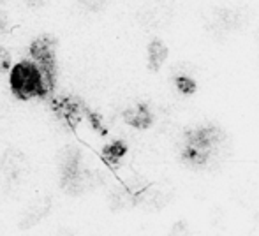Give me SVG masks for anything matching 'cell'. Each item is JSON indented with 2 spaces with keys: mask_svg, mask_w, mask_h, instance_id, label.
<instances>
[{
  "mask_svg": "<svg viewBox=\"0 0 259 236\" xmlns=\"http://www.w3.org/2000/svg\"><path fill=\"white\" fill-rule=\"evenodd\" d=\"M11 92L20 101L45 99L50 96L45 76L34 60H21L9 69Z\"/></svg>",
  "mask_w": 259,
  "mask_h": 236,
  "instance_id": "cell-1",
  "label": "cell"
},
{
  "mask_svg": "<svg viewBox=\"0 0 259 236\" xmlns=\"http://www.w3.org/2000/svg\"><path fill=\"white\" fill-rule=\"evenodd\" d=\"M254 20V11L247 6L211 7L206 13L205 28L217 41H224L229 34L245 28Z\"/></svg>",
  "mask_w": 259,
  "mask_h": 236,
  "instance_id": "cell-2",
  "label": "cell"
},
{
  "mask_svg": "<svg viewBox=\"0 0 259 236\" xmlns=\"http://www.w3.org/2000/svg\"><path fill=\"white\" fill-rule=\"evenodd\" d=\"M58 169H60V188L69 196H78L85 192L89 173L81 168V152L76 147H65L58 155Z\"/></svg>",
  "mask_w": 259,
  "mask_h": 236,
  "instance_id": "cell-3",
  "label": "cell"
},
{
  "mask_svg": "<svg viewBox=\"0 0 259 236\" xmlns=\"http://www.w3.org/2000/svg\"><path fill=\"white\" fill-rule=\"evenodd\" d=\"M57 37L50 34H42L32 41L30 50H28L32 60L37 64V67L41 69L42 76H45L50 93H53L55 86H57Z\"/></svg>",
  "mask_w": 259,
  "mask_h": 236,
  "instance_id": "cell-4",
  "label": "cell"
},
{
  "mask_svg": "<svg viewBox=\"0 0 259 236\" xmlns=\"http://www.w3.org/2000/svg\"><path fill=\"white\" fill-rule=\"evenodd\" d=\"M83 106H85V103L79 97H60V99L52 101L53 113L69 129H76L79 125L83 117Z\"/></svg>",
  "mask_w": 259,
  "mask_h": 236,
  "instance_id": "cell-5",
  "label": "cell"
},
{
  "mask_svg": "<svg viewBox=\"0 0 259 236\" xmlns=\"http://www.w3.org/2000/svg\"><path fill=\"white\" fill-rule=\"evenodd\" d=\"M52 198L50 196H42V198L34 199L32 203H28L27 208L20 213L18 219V229L27 231L32 229L34 226H37L41 220H45L48 217V213L52 212Z\"/></svg>",
  "mask_w": 259,
  "mask_h": 236,
  "instance_id": "cell-6",
  "label": "cell"
},
{
  "mask_svg": "<svg viewBox=\"0 0 259 236\" xmlns=\"http://www.w3.org/2000/svg\"><path fill=\"white\" fill-rule=\"evenodd\" d=\"M122 118L127 125L134 127L138 130H147L154 125L155 117H154V111L150 110L147 103H138L133 104V106L125 108L122 113Z\"/></svg>",
  "mask_w": 259,
  "mask_h": 236,
  "instance_id": "cell-7",
  "label": "cell"
},
{
  "mask_svg": "<svg viewBox=\"0 0 259 236\" xmlns=\"http://www.w3.org/2000/svg\"><path fill=\"white\" fill-rule=\"evenodd\" d=\"M167 46L162 39L155 37L148 42V48H147V64H148V69L152 72H159L160 67L164 65V62L167 60Z\"/></svg>",
  "mask_w": 259,
  "mask_h": 236,
  "instance_id": "cell-8",
  "label": "cell"
},
{
  "mask_svg": "<svg viewBox=\"0 0 259 236\" xmlns=\"http://www.w3.org/2000/svg\"><path fill=\"white\" fill-rule=\"evenodd\" d=\"M127 150H129V148H127L125 141L115 139V141L108 143L103 148V152H101V157H103L104 164H108L109 168L116 169L120 166V162H122V159L125 157Z\"/></svg>",
  "mask_w": 259,
  "mask_h": 236,
  "instance_id": "cell-9",
  "label": "cell"
},
{
  "mask_svg": "<svg viewBox=\"0 0 259 236\" xmlns=\"http://www.w3.org/2000/svg\"><path fill=\"white\" fill-rule=\"evenodd\" d=\"M171 192H164L159 191V188H150L148 187L147 191L143 192V196L140 198V203L138 205H145L152 210V212H159V210L166 208V205L171 201Z\"/></svg>",
  "mask_w": 259,
  "mask_h": 236,
  "instance_id": "cell-10",
  "label": "cell"
},
{
  "mask_svg": "<svg viewBox=\"0 0 259 236\" xmlns=\"http://www.w3.org/2000/svg\"><path fill=\"white\" fill-rule=\"evenodd\" d=\"M171 83L177 88V92H180L182 96H192L198 90V79L192 76H184V74H171Z\"/></svg>",
  "mask_w": 259,
  "mask_h": 236,
  "instance_id": "cell-11",
  "label": "cell"
},
{
  "mask_svg": "<svg viewBox=\"0 0 259 236\" xmlns=\"http://www.w3.org/2000/svg\"><path fill=\"white\" fill-rule=\"evenodd\" d=\"M83 115H87V120H89L90 127H92L97 134H101V136H106V134H108V130H106V127L103 123V118H101V115H97L96 111L89 110V106H87V104L83 106Z\"/></svg>",
  "mask_w": 259,
  "mask_h": 236,
  "instance_id": "cell-12",
  "label": "cell"
},
{
  "mask_svg": "<svg viewBox=\"0 0 259 236\" xmlns=\"http://www.w3.org/2000/svg\"><path fill=\"white\" fill-rule=\"evenodd\" d=\"M171 74H184V76H192V78L198 79L199 69L192 62H177V64L171 67Z\"/></svg>",
  "mask_w": 259,
  "mask_h": 236,
  "instance_id": "cell-13",
  "label": "cell"
},
{
  "mask_svg": "<svg viewBox=\"0 0 259 236\" xmlns=\"http://www.w3.org/2000/svg\"><path fill=\"white\" fill-rule=\"evenodd\" d=\"M11 67H13V57H11L9 50L0 46V74L7 72Z\"/></svg>",
  "mask_w": 259,
  "mask_h": 236,
  "instance_id": "cell-14",
  "label": "cell"
},
{
  "mask_svg": "<svg viewBox=\"0 0 259 236\" xmlns=\"http://www.w3.org/2000/svg\"><path fill=\"white\" fill-rule=\"evenodd\" d=\"M167 236H191V231H189V226L185 220H177V222L171 226Z\"/></svg>",
  "mask_w": 259,
  "mask_h": 236,
  "instance_id": "cell-15",
  "label": "cell"
},
{
  "mask_svg": "<svg viewBox=\"0 0 259 236\" xmlns=\"http://www.w3.org/2000/svg\"><path fill=\"white\" fill-rule=\"evenodd\" d=\"M76 2H78L79 6L85 7V9L97 13V11H103L104 9L106 4H108V0H76Z\"/></svg>",
  "mask_w": 259,
  "mask_h": 236,
  "instance_id": "cell-16",
  "label": "cell"
},
{
  "mask_svg": "<svg viewBox=\"0 0 259 236\" xmlns=\"http://www.w3.org/2000/svg\"><path fill=\"white\" fill-rule=\"evenodd\" d=\"M7 30H9V18L4 11H0V37L6 35Z\"/></svg>",
  "mask_w": 259,
  "mask_h": 236,
  "instance_id": "cell-17",
  "label": "cell"
},
{
  "mask_svg": "<svg viewBox=\"0 0 259 236\" xmlns=\"http://www.w3.org/2000/svg\"><path fill=\"white\" fill-rule=\"evenodd\" d=\"M46 0H25V4H27L30 9H41L42 6H45Z\"/></svg>",
  "mask_w": 259,
  "mask_h": 236,
  "instance_id": "cell-18",
  "label": "cell"
},
{
  "mask_svg": "<svg viewBox=\"0 0 259 236\" xmlns=\"http://www.w3.org/2000/svg\"><path fill=\"white\" fill-rule=\"evenodd\" d=\"M57 236H74L71 229H67V227H62V229L57 231Z\"/></svg>",
  "mask_w": 259,
  "mask_h": 236,
  "instance_id": "cell-19",
  "label": "cell"
},
{
  "mask_svg": "<svg viewBox=\"0 0 259 236\" xmlns=\"http://www.w3.org/2000/svg\"><path fill=\"white\" fill-rule=\"evenodd\" d=\"M256 41H257V44H259V28L256 30Z\"/></svg>",
  "mask_w": 259,
  "mask_h": 236,
  "instance_id": "cell-20",
  "label": "cell"
}]
</instances>
